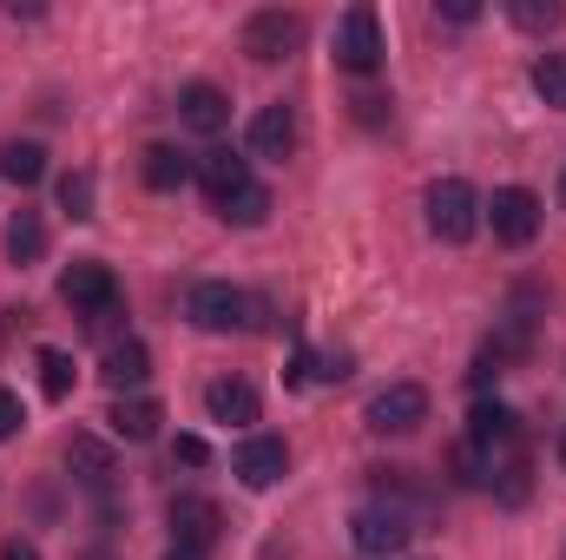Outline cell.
<instances>
[{
	"instance_id": "6da1fadb",
	"label": "cell",
	"mask_w": 566,
	"mask_h": 560,
	"mask_svg": "<svg viewBox=\"0 0 566 560\" xmlns=\"http://www.w3.org/2000/svg\"><path fill=\"white\" fill-rule=\"evenodd\" d=\"M60 297L86 317V330H106V317H119V278H113V265H99V258L66 265V271H60Z\"/></svg>"
},
{
	"instance_id": "7a4b0ae2",
	"label": "cell",
	"mask_w": 566,
	"mask_h": 560,
	"mask_svg": "<svg viewBox=\"0 0 566 560\" xmlns=\"http://www.w3.org/2000/svg\"><path fill=\"white\" fill-rule=\"evenodd\" d=\"M428 231L441 245H468L481 231V191L468 178H434L428 185Z\"/></svg>"
},
{
	"instance_id": "3957f363",
	"label": "cell",
	"mask_w": 566,
	"mask_h": 560,
	"mask_svg": "<svg viewBox=\"0 0 566 560\" xmlns=\"http://www.w3.org/2000/svg\"><path fill=\"white\" fill-rule=\"evenodd\" d=\"M349 541H356V554H369V560H396V554H409L416 521L396 515V508H382V501H363L349 515Z\"/></svg>"
},
{
	"instance_id": "277c9868",
	"label": "cell",
	"mask_w": 566,
	"mask_h": 560,
	"mask_svg": "<svg viewBox=\"0 0 566 560\" xmlns=\"http://www.w3.org/2000/svg\"><path fill=\"white\" fill-rule=\"evenodd\" d=\"M185 317L205 330V336H231V330H244L251 323V297L238 290V283H191V297H185Z\"/></svg>"
},
{
	"instance_id": "5b68a950",
	"label": "cell",
	"mask_w": 566,
	"mask_h": 560,
	"mask_svg": "<svg viewBox=\"0 0 566 560\" xmlns=\"http://www.w3.org/2000/svg\"><path fill=\"white\" fill-rule=\"evenodd\" d=\"M303 40H310V20H303V13L264 7V13H251V20H244V53H251L258 66H277V60H290Z\"/></svg>"
},
{
	"instance_id": "8992f818",
	"label": "cell",
	"mask_w": 566,
	"mask_h": 560,
	"mask_svg": "<svg viewBox=\"0 0 566 560\" xmlns=\"http://www.w3.org/2000/svg\"><path fill=\"white\" fill-rule=\"evenodd\" d=\"M336 66L343 73H376L382 66V20H376V7H349L336 20Z\"/></svg>"
},
{
	"instance_id": "52a82bcc",
	"label": "cell",
	"mask_w": 566,
	"mask_h": 560,
	"mask_svg": "<svg viewBox=\"0 0 566 560\" xmlns=\"http://www.w3.org/2000/svg\"><path fill=\"white\" fill-rule=\"evenodd\" d=\"M481 211H488L494 238H501V245H514V251L541 238V198H534L527 185H501V191H494V198H488Z\"/></svg>"
},
{
	"instance_id": "ba28073f",
	"label": "cell",
	"mask_w": 566,
	"mask_h": 560,
	"mask_svg": "<svg viewBox=\"0 0 566 560\" xmlns=\"http://www.w3.org/2000/svg\"><path fill=\"white\" fill-rule=\"evenodd\" d=\"M363 422H369L376 435H416L428 422V390L422 383H389V390L369 396V416Z\"/></svg>"
},
{
	"instance_id": "9c48e42d",
	"label": "cell",
	"mask_w": 566,
	"mask_h": 560,
	"mask_svg": "<svg viewBox=\"0 0 566 560\" xmlns=\"http://www.w3.org/2000/svg\"><path fill=\"white\" fill-rule=\"evenodd\" d=\"M369 475H376V495H369V501H382V508L409 515L416 528L434 521V508H441V501H434V488H428L416 468H369Z\"/></svg>"
},
{
	"instance_id": "30bf717a",
	"label": "cell",
	"mask_w": 566,
	"mask_h": 560,
	"mask_svg": "<svg viewBox=\"0 0 566 560\" xmlns=\"http://www.w3.org/2000/svg\"><path fill=\"white\" fill-rule=\"evenodd\" d=\"M165 521H171V541H178V548H198V554L224 535V508H218L211 495H178V501L165 508Z\"/></svg>"
},
{
	"instance_id": "8fae6325",
	"label": "cell",
	"mask_w": 566,
	"mask_h": 560,
	"mask_svg": "<svg viewBox=\"0 0 566 560\" xmlns=\"http://www.w3.org/2000/svg\"><path fill=\"white\" fill-rule=\"evenodd\" d=\"M231 468H238V481H244V488H258V495H264V488H277L283 475H290V448H283L277 435H251V442L231 455Z\"/></svg>"
},
{
	"instance_id": "7c38bea8",
	"label": "cell",
	"mask_w": 566,
	"mask_h": 560,
	"mask_svg": "<svg viewBox=\"0 0 566 560\" xmlns=\"http://www.w3.org/2000/svg\"><path fill=\"white\" fill-rule=\"evenodd\" d=\"M66 468H73V481H80L86 495H99V501L113 495V475H119V468H113V448H106L99 435H73V442H66Z\"/></svg>"
},
{
	"instance_id": "4fadbf2b",
	"label": "cell",
	"mask_w": 566,
	"mask_h": 560,
	"mask_svg": "<svg viewBox=\"0 0 566 560\" xmlns=\"http://www.w3.org/2000/svg\"><path fill=\"white\" fill-rule=\"evenodd\" d=\"M205 409H211V422H224V428H251V422L264 416V396L244 376H218L205 390Z\"/></svg>"
},
{
	"instance_id": "5bb4252c",
	"label": "cell",
	"mask_w": 566,
	"mask_h": 560,
	"mask_svg": "<svg viewBox=\"0 0 566 560\" xmlns=\"http://www.w3.org/2000/svg\"><path fill=\"white\" fill-rule=\"evenodd\" d=\"M178 120L191 126V133H205V139H218L224 126H231V100L211 86V80H191L185 93H178Z\"/></svg>"
},
{
	"instance_id": "9a60e30c",
	"label": "cell",
	"mask_w": 566,
	"mask_h": 560,
	"mask_svg": "<svg viewBox=\"0 0 566 560\" xmlns=\"http://www.w3.org/2000/svg\"><path fill=\"white\" fill-rule=\"evenodd\" d=\"M198 185H205V198H211V205H224L231 191H244V185H251V158H238V152H224V145H218V152H205V158H198Z\"/></svg>"
},
{
	"instance_id": "2e32d148",
	"label": "cell",
	"mask_w": 566,
	"mask_h": 560,
	"mask_svg": "<svg viewBox=\"0 0 566 560\" xmlns=\"http://www.w3.org/2000/svg\"><path fill=\"white\" fill-rule=\"evenodd\" d=\"M468 442L488 448V455H501V448L521 442V416H514L507 403H474V416H468Z\"/></svg>"
},
{
	"instance_id": "e0dca14e",
	"label": "cell",
	"mask_w": 566,
	"mask_h": 560,
	"mask_svg": "<svg viewBox=\"0 0 566 560\" xmlns=\"http://www.w3.org/2000/svg\"><path fill=\"white\" fill-rule=\"evenodd\" d=\"M99 376H106V390H113V396L139 390L145 376H151V350H145L139 336H119V343L106 350V370H99Z\"/></svg>"
},
{
	"instance_id": "ac0fdd59",
	"label": "cell",
	"mask_w": 566,
	"mask_h": 560,
	"mask_svg": "<svg viewBox=\"0 0 566 560\" xmlns=\"http://www.w3.org/2000/svg\"><path fill=\"white\" fill-rule=\"evenodd\" d=\"M139 172H145V185H151V191H178V185H191V178H198V158H191V152H178V145H145Z\"/></svg>"
},
{
	"instance_id": "d6986e66",
	"label": "cell",
	"mask_w": 566,
	"mask_h": 560,
	"mask_svg": "<svg viewBox=\"0 0 566 560\" xmlns=\"http://www.w3.org/2000/svg\"><path fill=\"white\" fill-rule=\"evenodd\" d=\"M251 152H258V158H290V152H296V113H290L283 100L251 120Z\"/></svg>"
},
{
	"instance_id": "ffe728a7",
	"label": "cell",
	"mask_w": 566,
	"mask_h": 560,
	"mask_svg": "<svg viewBox=\"0 0 566 560\" xmlns=\"http://www.w3.org/2000/svg\"><path fill=\"white\" fill-rule=\"evenodd\" d=\"M106 422H113V435H119V442H151V435H158V422H165V409H158L151 396H119Z\"/></svg>"
},
{
	"instance_id": "44dd1931",
	"label": "cell",
	"mask_w": 566,
	"mask_h": 560,
	"mask_svg": "<svg viewBox=\"0 0 566 560\" xmlns=\"http://www.w3.org/2000/svg\"><path fill=\"white\" fill-rule=\"evenodd\" d=\"M0 178H7V185H20V191H27V185H40V178H46V152H40L33 139H7V145H0Z\"/></svg>"
},
{
	"instance_id": "7402d4cb",
	"label": "cell",
	"mask_w": 566,
	"mask_h": 560,
	"mask_svg": "<svg viewBox=\"0 0 566 560\" xmlns=\"http://www.w3.org/2000/svg\"><path fill=\"white\" fill-rule=\"evenodd\" d=\"M211 211H218L224 225L251 231V225H264V218H271V185H258V178H251L244 191H231V198H224V205H211Z\"/></svg>"
},
{
	"instance_id": "603a6c76",
	"label": "cell",
	"mask_w": 566,
	"mask_h": 560,
	"mask_svg": "<svg viewBox=\"0 0 566 560\" xmlns=\"http://www.w3.org/2000/svg\"><path fill=\"white\" fill-rule=\"evenodd\" d=\"M7 258H13L20 271L46 258V225H40V211H13V225H7Z\"/></svg>"
},
{
	"instance_id": "cb8c5ba5",
	"label": "cell",
	"mask_w": 566,
	"mask_h": 560,
	"mask_svg": "<svg viewBox=\"0 0 566 560\" xmlns=\"http://www.w3.org/2000/svg\"><path fill=\"white\" fill-rule=\"evenodd\" d=\"M494 462H501V455H488V448L461 442V448L448 455V475H454L461 488H488V481H494Z\"/></svg>"
},
{
	"instance_id": "d4e9b609",
	"label": "cell",
	"mask_w": 566,
	"mask_h": 560,
	"mask_svg": "<svg viewBox=\"0 0 566 560\" xmlns=\"http://www.w3.org/2000/svg\"><path fill=\"white\" fill-rule=\"evenodd\" d=\"M534 93H541L554 113H566V53H541V60H534Z\"/></svg>"
},
{
	"instance_id": "484cf974",
	"label": "cell",
	"mask_w": 566,
	"mask_h": 560,
	"mask_svg": "<svg viewBox=\"0 0 566 560\" xmlns=\"http://www.w3.org/2000/svg\"><path fill=\"white\" fill-rule=\"evenodd\" d=\"M93 198H99L93 172H66V178H60V211H66V218H93Z\"/></svg>"
},
{
	"instance_id": "4316f807",
	"label": "cell",
	"mask_w": 566,
	"mask_h": 560,
	"mask_svg": "<svg viewBox=\"0 0 566 560\" xmlns=\"http://www.w3.org/2000/svg\"><path fill=\"white\" fill-rule=\"evenodd\" d=\"M40 390H46L53 403L73 396V356H66V350H40Z\"/></svg>"
},
{
	"instance_id": "83f0119b",
	"label": "cell",
	"mask_w": 566,
	"mask_h": 560,
	"mask_svg": "<svg viewBox=\"0 0 566 560\" xmlns=\"http://www.w3.org/2000/svg\"><path fill=\"white\" fill-rule=\"evenodd\" d=\"M507 13H514V27H527V33H554V27L566 20L560 0H514Z\"/></svg>"
},
{
	"instance_id": "f1b7e54d",
	"label": "cell",
	"mask_w": 566,
	"mask_h": 560,
	"mask_svg": "<svg viewBox=\"0 0 566 560\" xmlns=\"http://www.w3.org/2000/svg\"><path fill=\"white\" fill-rule=\"evenodd\" d=\"M27 428V409H20V396L13 390H0V442H13Z\"/></svg>"
},
{
	"instance_id": "f546056e",
	"label": "cell",
	"mask_w": 566,
	"mask_h": 560,
	"mask_svg": "<svg viewBox=\"0 0 566 560\" xmlns=\"http://www.w3.org/2000/svg\"><path fill=\"white\" fill-rule=\"evenodd\" d=\"M434 13H441L448 27H474V20H481V7H474V0H441Z\"/></svg>"
},
{
	"instance_id": "4dcf8cb0",
	"label": "cell",
	"mask_w": 566,
	"mask_h": 560,
	"mask_svg": "<svg viewBox=\"0 0 566 560\" xmlns=\"http://www.w3.org/2000/svg\"><path fill=\"white\" fill-rule=\"evenodd\" d=\"M349 370H356V363H349L343 350H336V356H316V383H343Z\"/></svg>"
},
{
	"instance_id": "1f68e13d",
	"label": "cell",
	"mask_w": 566,
	"mask_h": 560,
	"mask_svg": "<svg viewBox=\"0 0 566 560\" xmlns=\"http://www.w3.org/2000/svg\"><path fill=\"white\" fill-rule=\"evenodd\" d=\"M171 455H178L185 468H205V462H211V448H205L198 435H178V448H171Z\"/></svg>"
},
{
	"instance_id": "d6a6232c",
	"label": "cell",
	"mask_w": 566,
	"mask_h": 560,
	"mask_svg": "<svg viewBox=\"0 0 566 560\" xmlns=\"http://www.w3.org/2000/svg\"><path fill=\"white\" fill-rule=\"evenodd\" d=\"M0 560H40V548H33V541H20V535H13V541H7V548H0Z\"/></svg>"
},
{
	"instance_id": "836d02e7",
	"label": "cell",
	"mask_w": 566,
	"mask_h": 560,
	"mask_svg": "<svg viewBox=\"0 0 566 560\" xmlns=\"http://www.w3.org/2000/svg\"><path fill=\"white\" fill-rule=\"evenodd\" d=\"M165 560H205V554H198V548H171Z\"/></svg>"
},
{
	"instance_id": "e575fe53",
	"label": "cell",
	"mask_w": 566,
	"mask_h": 560,
	"mask_svg": "<svg viewBox=\"0 0 566 560\" xmlns=\"http://www.w3.org/2000/svg\"><path fill=\"white\" fill-rule=\"evenodd\" d=\"M560 468H566V435H560Z\"/></svg>"
},
{
	"instance_id": "d590c367",
	"label": "cell",
	"mask_w": 566,
	"mask_h": 560,
	"mask_svg": "<svg viewBox=\"0 0 566 560\" xmlns=\"http://www.w3.org/2000/svg\"><path fill=\"white\" fill-rule=\"evenodd\" d=\"M560 198H566V178H560Z\"/></svg>"
}]
</instances>
